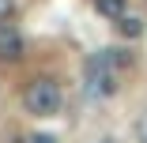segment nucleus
<instances>
[{
    "instance_id": "nucleus-1",
    "label": "nucleus",
    "mask_w": 147,
    "mask_h": 143,
    "mask_svg": "<svg viewBox=\"0 0 147 143\" xmlns=\"http://www.w3.org/2000/svg\"><path fill=\"white\" fill-rule=\"evenodd\" d=\"M132 60L128 49H102L87 60V94L91 98H113L117 94V68Z\"/></svg>"
},
{
    "instance_id": "nucleus-2",
    "label": "nucleus",
    "mask_w": 147,
    "mask_h": 143,
    "mask_svg": "<svg viewBox=\"0 0 147 143\" xmlns=\"http://www.w3.org/2000/svg\"><path fill=\"white\" fill-rule=\"evenodd\" d=\"M61 83H53V79H34L30 87L23 91V105L30 117H53V113H61Z\"/></svg>"
},
{
    "instance_id": "nucleus-3",
    "label": "nucleus",
    "mask_w": 147,
    "mask_h": 143,
    "mask_svg": "<svg viewBox=\"0 0 147 143\" xmlns=\"http://www.w3.org/2000/svg\"><path fill=\"white\" fill-rule=\"evenodd\" d=\"M23 56V34L11 23H0V60H19Z\"/></svg>"
},
{
    "instance_id": "nucleus-4",
    "label": "nucleus",
    "mask_w": 147,
    "mask_h": 143,
    "mask_svg": "<svg viewBox=\"0 0 147 143\" xmlns=\"http://www.w3.org/2000/svg\"><path fill=\"white\" fill-rule=\"evenodd\" d=\"M117 30H121L125 38H140V34H143V15H132V11H125L121 19H117Z\"/></svg>"
},
{
    "instance_id": "nucleus-5",
    "label": "nucleus",
    "mask_w": 147,
    "mask_h": 143,
    "mask_svg": "<svg viewBox=\"0 0 147 143\" xmlns=\"http://www.w3.org/2000/svg\"><path fill=\"white\" fill-rule=\"evenodd\" d=\"M94 8H98V15H102V19H113V23L128 11V4H125V0H94Z\"/></svg>"
},
{
    "instance_id": "nucleus-6",
    "label": "nucleus",
    "mask_w": 147,
    "mask_h": 143,
    "mask_svg": "<svg viewBox=\"0 0 147 143\" xmlns=\"http://www.w3.org/2000/svg\"><path fill=\"white\" fill-rule=\"evenodd\" d=\"M8 15H11V0H0V23H8Z\"/></svg>"
},
{
    "instance_id": "nucleus-7",
    "label": "nucleus",
    "mask_w": 147,
    "mask_h": 143,
    "mask_svg": "<svg viewBox=\"0 0 147 143\" xmlns=\"http://www.w3.org/2000/svg\"><path fill=\"white\" fill-rule=\"evenodd\" d=\"M30 143H57V136H45V132H38V136H30Z\"/></svg>"
},
{
    "instance_id": "nucleus-8",
    "label": "nucleus",
    "mask_w": 147,
    "mask_h": 143,
    "mask_svg": "<svg viewBox=\"0 0 147 143\" xmlns=\"http://www.w3.org/2000/svg\"><path fill=\"white\" fill-rule=\"evenodd\" d=\"M136 132H140V143H147V113H143V121H140V128H136Z\"/></svg>"
},
{
    "instance_id": "nucleus-9",
    "label": "nucleus",
    "mask_w": 147,
    "mask_h": 143,
    "mask_svg": "<svg viewBox=\"0 0 147 143\" xmlns=\"http://www.w3.org/2000/svg\"><path fill=\"white\" fill-rule=\"evenodd\" d=\"M98 143H113V139H98Z\"/></svg>"
}]
</instances>
